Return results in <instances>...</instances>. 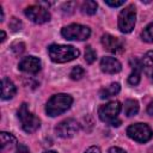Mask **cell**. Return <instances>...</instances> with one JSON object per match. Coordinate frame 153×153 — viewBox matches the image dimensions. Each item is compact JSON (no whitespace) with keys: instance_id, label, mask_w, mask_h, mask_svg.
Listing matches in <instances>:
<instances>
[{"instance_id":"cell-1","label":"cell","mask_w":153,"mask_h":153,"mask_svg":"<svg viewBox=\"0 0 153 153\" xmlns=\"http://www.w3.org/2000/svg\"><path fill=\"white\" fill-rule=\"evenodd\" d=\"M49 57L55 63H65L76 59L80 51L74 48L73 45H65V44H51L48 48Z\"/></svg>"},{"instance_id":"cell-2","label":"cell","mask_w":153,"mask_h":153,"mask_svg":"<svg viewBox=\"0 0 153 153\" xmlns=\"http://www.w3.org/2000/svg\"><path fill=\"white\" fill-rule=\"evenodd\" d=\"M72 103H73V98L69 94H66V93L54 94L50 97V99L45 105V112L50 117L59 116L65 111H67L71 108Z\"/></svg>"},{"instance_id":"cell-3","label":"cell","mask_w":153,"mask_h":153,"mask_svg":"<svg viewBox=\"0 0 153 153\" xmlns=\"http://www.w3.org/2000/svg\"><path fill=\"white\" fill-rule=\"evenodd\" d=\"M121 108L122 105L120 104V102L117 100L109 102L99 108L98 110L99 118L112 127H118L121 124V121L118 120V114L121 112Z\"/></svg>"},{"instance_id":"cell-4","label":"cell","mask_w":153,"mask_h":153,"mask_svg":"<svg viewBox=\"0 0 153 153\" xmlns=\"http://www.w3.org/2000/svg\"><path fill=\"white\" fill-rule=\"evenodd\" d=\"M18 118L22 123V128L24 131L26 133H33L36 131L39 126H41V121L37 116H35L32 112L29 111L27 105L25 103H23L20 105V108L18 109Z\"/></svg>"},{"instance_id":"cell-5","label":"cell","mask_w":153,"mask_h":153,"mask_svg":"<svg viewBox=\"0 0 153 153\" xmlns=\"http://www.w3.org/2000/svg\"><path fill=\"white\" fill-rule=\"evenodd\" d=\"M136 22V11L134 5H128L118 14V29L123 33L133 31Z\"/></svg>"},{"instance_id":"cell-6","label":"cell","mask_w":153,"mask_h":153,"mask_svg":"<svg viewBox=\"0 0 153 153\" xmlns=\"http://www.w3.org/2000/svg\"><path fill=\"white\" fill-rule=\"evenodd\" d=\"M61 35L63 38L69 39V41H85L90 37L91 30L86 25L81 24H71L65 26L61 30Z\"/></svg>"},{"instance_id":"cell-7","label":"cell","mask_w":153,"mask_h":153,"mask_svg":"<svg viewBox=\"0 0 153 153\" xmlns=\"http://www.w3.org/2000/svg\"><path fill=\"white\" fill-rule=\"evenodd\" d=\"M127 135L137 142H147L152 139L153 131L146 123H134L127 128Z\"/></svg>"},{"instance_id":"cell-8","label":"cell","mask_w":153,"mask_h":153,"mask_svg":"<svg viewBox=\"0 0 153 153\" xmlns=\"http://www.w3.org/2000/svg\"><path fill=\"white\" fill-rule=\"evenodd\" d=\"M25 16L36 24H43L50 20V13L41 5H32L25 8Z\"/></svg>"},{"instance_id":"cell-9","label":"cell","mask_w":153,"mask_h":153,"mask_svg":"<svg viewBox=\"0 0 153 153\" xmlns=\"http://www.w3.org/2000/svg\"><path fill=\"white\" fill-rule=\"evenodd\" d=\"M80 129V124L73 120V118H68V120H65L62 122H60L56 128H55V131L56 134L60 136V137H63V139H67V137H72L74 136Z\"/></svg>"},{"instance_id":"cell-10","label":"cell","mask_w":153,"mask_h":153,"mask_svg":"<svg viewBox=\"0 0 153 153\" xmlns=\"http://www.w3.org/2000/svg\"><path fill=\"white\" fill-rule=\"evenodd\" d=\"M18 68L22 72H25V73H29V74H36L41 69V61H39L38 57L32 56V55L25 56L20 60V62L18 65Z\"/></svg>"},{"instance_id":"cell-11","label":"cell","mask_w":153,"mask_h":153,"mask_svg":"<svg viewBox=\"0 0 153 153\" xmlns=\"http://www.w3.org/2000/svg\"><path fill=\"white\" fill-rule=\"evenodd\" d=\"M102 44L108 51L114 53V54L121 53L123 50L122 42L117 37H115L112 35H109V33H105V35L102 36Z\"/></svg>"},{"instance_id":"cell-12","label":"cell","mask_w":153,"mask_h":153,"mask_svg":"<svg viewBox=\"0 0 153 153\" xmlns=\"http://www.w3.org/2000/svg\"><path fill=\"white\" fill-rule=\"evenodd\" d=\"M100 69L104 73L115 74V73H118L122 69V66H121V62L117 59H115L112 56H104L100 60Z\"/></svg>"},{"instance_id":"cell-13","label":"cell","mask_w":153,"mask_h":153,"mask_svg":"<svg viewBox=\"0 0 153 153\" xmlns=\"http://www.w3.org/2000/svg\"><path fill=\"white\" fill-rule=\"evenodd\" d=\"M130 63H131V73L128 76V82L133 86H136L141 80V72H142L141 60L134 59L130 61Z\"/></svg>"},{"instance_id":"cell-14","label":"cell","mask_w":153,"mask_h":153,"mask_svg":"<svg viewBox=\"0 0 153 153\" xmlns=\"http://www.w3.org/2000/svg\"><path fill=\"white\" fill-rule=\"evenodd\" d=\"M0 145H1V152L5 153L7 151L13 149L17 146V140L12 134L1 131L0 133Z\"/></svg>"},{"instance_id":"cell-15","label":"cell","mask_w":153,"mask_h":153,"mask_svg":"<svg viewBox=\"0 0 153 153\" xmlns=\"http://www.w3.org/2000/svg\"><path fill=\"white\" fill-rule=\"evenodd\" d=\"M16 92H17V88H16L14 84L8 78H4L1 80V98L5 100L11 99V98H13Z\"/></svg>"},{"instance_id":"cell-16","label":"cell","mask_w":153,"mask_h":153,"mask_svg":"<svg viewBox=\"0 0 153 153\" xmlns=\"http://www.w3.org/2000/svg\"><path fill=\"white\" fill-rule=\"evenodd\" d=\"M141 65H142V71L153 82V50L145 54V56L141 60Z\"/></svg>"},{"instance_id":"cell-17","label":"cell","mask_w":153,"mask_h":153,"mask_svg":"<svg viewBox=\"0 0 153 153\" xmlns=\"http://www.w3.org/2000/svg\"><path fill=\"white\" fill-rule=\"evenodd\" d=\"M120 90H121L120 84H118V82H112V84H110L109 86H106V87H104V88L100 90L99 97H100L102 99H108V98H110V97L117 94V93L120 92Z\"/></svg>"},{"instance_id":"cell-18","label":"cell","mask_w":153,"mask_h":153,"mask_svg":"<svg viewBox=\"0 0 153 153\" xmlns=\"http://www.w3.org/2000/svg\"><path fill=\"white\" fill-rule=\"evenodd\" d=\"M123 111H124V115L128 116V117H131V116H135L139 111V103L137 100L135 99H127L124 102V105H123Z\"/></svg>"},{"instance_id":"cell-19","label":"cell","mask_w":153,"mask_h":153,"mask_svg":"<svg viewBox=\"0 0 153 153\" xmlns=\"http://www.w3.org/2000/svg\"><path fill=\"white\" fill-rule=\"evenodd\" d=\"M97 2L96 1H92V0H87L85 1L82 5H81V12L84 14H87V16H92L97 12Z\"/></svg>"},{"instance_id":"cell-20","label":"cell","mask_w":153,"mask_h":153,"mask_svg":"<svg viewBox=\"0 0 153 153\" xmlns=\"http://www.w3.org/2000/svg\"><path fill=\"white\" fill-rule=\"evenodd\" d=\"M141 38H142V41H145L147 43H153V22L143 29V31L141 33Z\"/></svg>"},{"instance_id":"cell-21","label":"cell","mask_w":153,"mask_h":153,"mask_svg":"<svg viewBox=\"0 0 153 153\" xmlns=\"http://www.w3.org/2000/svg\"><path fill=\"white\" fill-rule=\"evenodd\" d=\"M84 74H85L84 68H82L81 66H75V67L71 71L69 76H71V79H73V80H80V79L84 76Z\"/></svg>"},{"instance_id":"cell-22","label":"cell","mask_w":153,"mask_h":153,"mask_svg":"<svg viewBox=\"0 0 153 153\" xmlns=\"http://www.w3.org/2000/svg\"><path fill=\"white\" fill-rule=\"evenodd\" d=\"M96 57H97L96 51L92 49L91 45H87V47H86V50H85V61H86L87 63H92V62H94Z\"/></svg>"},{"instance_id":"cell-23","label":"cell","mask_w":153,"mask_h":153,"mask_svg":"<svg viewBox=\"0 0 153 153\" xmlns=\"http://www.w3.org/2000/svg\"><path fill=\"white\" fill-rule=\"evenodd\" d=\"M22 26H23V24H22V22L19 20V19H17V18H12L11 19V23H10V27L13 30V31H18V30H22Z\"/></svg>"},{"instance_id":"cell-24","label":"cell","mask_w":153,"mask_h":153,"mask_svg":"<svg viewBox=\"0 0 153 153\" xmlns=\"http://www.w3.org/2000/svg\"><path fill=\"white\" fill-rule=\"evenodd\" d=\"M24 48H25V45H24V43H22V42H16V43H13L12 44V50H13V53L14 54H22L23 51H24Z\"/></svg>"},{"instance_id":"cell-25","label":"cell","mask_w":153,"mask_h":153,"mask_svg":"<svg viewBox=\"0 0 153 153\" xmlns=\"http://www.w3.org/2000/svg\"><path fill=\"white\" fill-rule=\"evenodd\" d=\"M105 4L110 7H120L122 5H124V1L121 0V1H111V0H105Z\"/></svg>"},{"instance_id":"cell-26","label":"cell","mask_w":153,"mask_h":153,"mask_svg":"<svg viewBox=\"0 0 153 153\" xmlns=\"http://www.w3.org/2000/svg\"><path fill=\"white\" fill-rule=\"evenodd\" d=\"M16 153H30V151H29V148H27L26 146H24V145H19V146L17 147Z\"/></svg>"},{"instance_id":"cell-27","label":"cell","mask_w":153,"mask_h":153,"mask_svg":"<svg viewBox=\"0 0 153 153\" xmlns=\"http://www.w3.org/2000/svg\"><path fill=\"white\" fill-rule=\"evenodd\" d=\"M85 153H102V152H100L99 147H97V146H91V147H88V148L85 151Z\"/></svg>"},{"instance_id":"cell-28","label":"cell","mask_w":153,"mask_h":153,"mask_svg":"<svg viewBox=\"0 0 153 153\" xmlns=\"http://www.w3.org/2000/svg\"><path fill=\"white\" fill-rule=\"evenodd\" d=\"M109 153H127L124 149L120 148V147H111L109 149Z\"/></svg>"},{"instance_id":"cell-29","label":"cell","mask_w":153,"mask_h":153,"mask_svg":"<svg viewBox=\"0 0 153 153\" xmlns=\"http://www.w3.org/2000/svg\"><path fill=\"white\" fill-rule=\"evenodd\" d=\"M147 114L148 115H153V100L148 104V106H147Z\"/></svg>"},{"instance_id":"cell-30","label":"cell","mask_w":153,"mask_h":153,"mask_svg":"<svg viewBox=\"0 0 153 153\" xmlns=\"http://www.w3.org/2000/svg\"><path fill=\"white\" fill-rule=\"evenodd\" d=\"M0 20L2 22L4 20V11H2V7L0 6Z\"/></svg>"},{"instance_id":"cell-31","label":"cell","mask_w":153,"mask_h":153,"mask_svg":"<svg viewBox=\"0 0 153 153\" xmlns=\"http://www.w3.org/2000/svg\"><path fill=\"white\" fill-rule=\"evenodd\" d=\"M6 39V33L4 31H1V42H4Z\"/></svg>"},{"instance_id":"cell-32","label":"cell","mask_w":153,"mask_h":153,"mask_svg":"<svg viewBox=\"0 0 153 153\" xmlns=\"http://www.w3.org/2000/svg\"><path fill=\"white\" fill-rule=\"evenodd\" d=\"M44 153H57V152H55V151H45Z\"/></svg>"}]
</instances>
